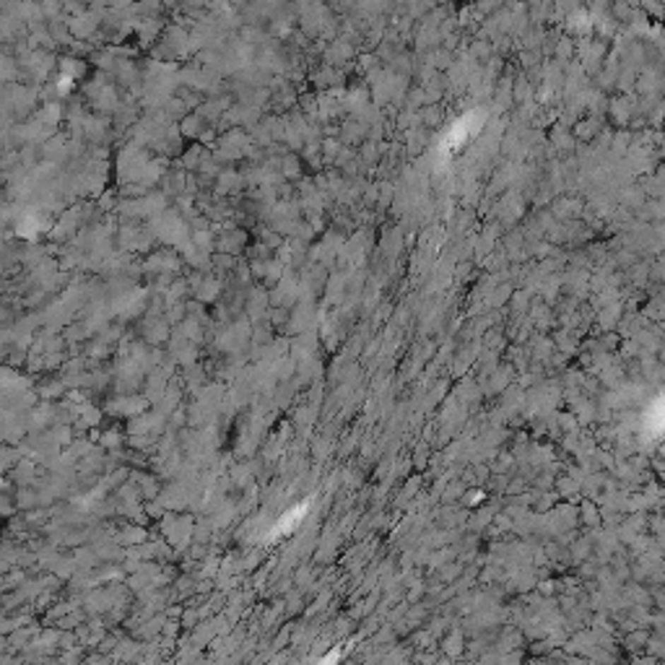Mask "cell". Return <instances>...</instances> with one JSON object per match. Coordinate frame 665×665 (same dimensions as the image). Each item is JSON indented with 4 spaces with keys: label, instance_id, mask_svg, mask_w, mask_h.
Here are the masks:
<instances>
[{
    "label": "cell",
    "instance_id": "6da1fadb",
    "mask_svg": "<svg viewBox=\"0 0 665 665\" xmlns=\"http://www.w3.org/2000/svg\"><path fill=\"white\" fill-rule=\"evenodd\" d=\"M307 507H310V502H305V505H299V507H294L291 512H286L283 517H281L278 522H276V528L271 530V536L268 538H278V536H289L291 530L297 528L299 522H302V517H305V512H307Z\"/></svg>",
    "mask_w": 665,
    "mask_h": 665
}]
</instances>
